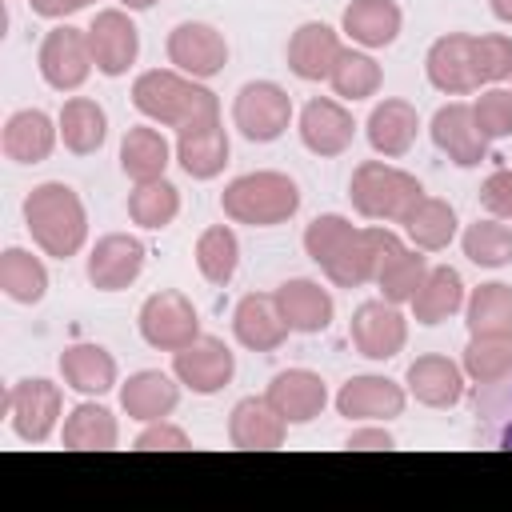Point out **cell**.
I'll return each mask as SVG.
<instances>
[{
    "mask_svg": "<svg viewBox=\"0 0 512 512\" xmlns=\"http://www.w3.org/2000/svg\"><path fill=\"white\" fill-rule=\"evenodd\" d=\"M180 212V192L176 184H168L164 176L160 180H144L128 192V216L140 224V228H168Z\"/></svg>",
    "mask_w": 512,
    "mask_h": 512,
    "instance_id": "41",
    "label": "cell"
},
{
    "mask_svg": "<svg viewBox=\"0 0 512 512\" xmlns=\"http://www.w3.org/2000/svg\"><path fill=\"white\" fill-rule=\"evenodd\" d=\"M144 244L128 232H108L92 244L88 252V280L100 292H120L128 284H136V276L144 272Z\"/></svg>",
    "mask_w": 512,
    "mask_h": 512,
    "instance_id": "15",
    "label": "cell"
},
{
    "mask_svg": "<svg viewBox=\"0 0 512 512\" xmlns=\"http://www.w3.org/2000/svg\"><path fill=\"white\" fill-rule=\"evenodd\" d=\"M120 404H124L128 420L152 424V420H164V416L180 404V384H176L168 372L144 368V372H136V376L124 380V388H120Z\"/></svg>",
    "mask_w": 512,
    "mask_h": 512,
    "instance_id": "27",
    "label": "cell"
},
{
    "mask_svg": "<svg viewBox=\"0 0 512 512\" xmlns=\"http://www.w3.org/2000/svg\"><path fill=\"white\" fill-rule=\"evenodd\" d=\"M172 372L176 380L196 392V396H212L220 392L232 376H236V356L228 352L224 340L216 336H196L192 344H184L180 352H172Z\"/></svg>",
    "mask_w": 512,
    "mask_h": 512,
    "instance_id": "11",
    "label": "cell"
},
{
    "mask_svg": "<svg viewBox=\"0 0 512 512\" xmlns=\"http://www.w3.org/2000/svg\"><path fill=\"white\" fill-rule=\"evenodd\" d=\"M132 104L152 124H164V128H176V132L220 120L216 92H208L204 84H196L192 76H184L176 68L140 72L136 84H132Z\"/></svg>",
    "mask_w": 512,
    "mask_h": 512,
    "instance_id": "1",
    "label": "cell"
},
{
    "mask_svg": "<svg viewBox=\"0 0 512 512\" xmlns=\"http://www.w3.org/2000/svg\"><path fill=\"white\" fill-rule=\"evenodd\" d=\"M88 32V48H92V64L104 76H124L136 56H140V32L128 20L124 8H104L96 12V20L84 28Z\"/></svg>",
    "mask_w": 512,
    "mask_h": 512,
    "instance_id": "13",
    "label": "cell"
},
{
    "mask_svg": "<svg viewBox=\"0 0 512 512\" xmlns=\"http://www.w3.org/2000/svg\"><path fill=\"white\" fill-rule=\"evenodd\" d=\"M0 288L16 304H40L48 292V268L24 248H8L0 256Z\"/></svg>",
    "mask_w": 512,
    "mask_h": 512,
    "instance_id": "39",
    "label": "cell"
},
{
    "mask_svg": "<svg viewBox=\"0 0 512 512\" xmlns=\"http://www.w3.org/2000/svg\"><path fill=\"white\" fill-rule=\"evenodd\" d=\"M464 324L472 336H496V332H512V288L492 280L480 284L468 300H464Z\"/></svg>",
    "mask_w": 512,
    "mask_h": 512,
    "instance_id": "38",
    "label": "cell"
},
{
    "mask_svg": "<svg viewBox=\"0 0 512 512\" xmlns=\"http://www.w3.org/2000/svg\"><path fill=\"white\" fill-rule=\"evenodd\" d=\"M480 204H484L496 220H512V168H496V172L484 180Z\"/></svg>",
    "mask_w": 512,
    "mask_h": 512,
    "instance_id": "47",
    "label": "cell"
},
{
    "mask_svg": "<svg viewBox=\"0 0 512 512\" xmlns=\"http://www.w3.org/2000/svg\"><path fill=\"white\" fill-rule=\"evenodd\" d=\"M28 4H32V12L44 16V20H64V16L80 12V8H88L92 0H28Z\"/></svg>",
    "mask_w": 512,
    "mask_h": 512,
    "instance_id": "49",
    "label": "cell"
},
{
    "mask_svg": "<svg viewBox=\"0 0 512 512\" xmlns=\"http://www.w3.org/2000/svg\"><path fill=\"white\" fill-rule=\"evenodd\" d=\"M400 8L396 0H352L340 16V28L352 44L360 48H388L396 36H400Z\"/></svg>",
    "mask_w": 512,
    "mask_h": 512,
    "instance_id": "29",
    "label": "cell"
},
{
    "mask_svg": "<svg viewBox=\"0 0 512 512\" xmlns=\"http://www.w3.org/2000/svg\"><path fill=\"white\" fill-rule=\"evenodd\" d=\"M352 136H356V124H352V112L340 100L316 96V100L304 104V112H300V140H304L308 152L340 156V152H348Z\"/></svg>",
    "mask_w": 512,
    "mask_h": 512,
    "instance_id": "18",
    "label": "cell"
},
{
    "mask_svg": "<svg viewBox=\"0 0 512 512\" xmlns=\"http://www.w3.org/2000/svg\"><path fill=\"white\" fill-rule=\"evenodd\" d=\"M36 64H40V76H44L48 88L76 92L88 80V72L96 68L92 64V48H88V32L72 28V24H56L40 44Z\"/></svg>",
    "mask_w": 512,
    "mask_h": 512,
    "instance_id": "8",
    "label": "cell"
},
{
    "mask_svg": "<svg viewBox=\"0 0 512 512\" xmlns=\"http://www.w3.org/2000/svg\"><path fill=\"white\" fill-rule=\"evenodd\" d=\"M472 416H476V440L484 448L512 452V372L492 384H476Z\"/></svg>",
    "mask_w": 512,
    "mask_h": 512,
    "instance_id": "30",
    "label": "cell"
},
{
    "mask_svg": "<svg viewBox=\"0 0 512 512\" xmlns=\"http://www.w3.org/2000/svg\"><path fill=\"white\" fill-rule=\"evenodd\" d=\"M372 244H376V288L384 292L388 304H412L416 288L428 276V260L420 256V248H404L400 236L388 228H372Z\"/></svg>",
    "mask_w": 512,
    "mask_h": 512,
    "instance_id": "9",
    "label": "cell"
},
{
    "mask_svg": "<svg viewBox=\"0 0 512 512\" xmlns=\"http://www.w3.org/2000/svg\"><path fill=\"white\" fill-rule=\"evenodd\" d=\"M264 396L272 400V408H276L288 424H308V420H316V416L324 412V404H328L324 380H320L316 372H308V368L276 372Z\"/></svg>",
    "mask_w": 512,
    "mask_h": 512,
    "instance_id": "22",
    "label": "cell"
},
{
    "mask_svg": "<svg viewBox=\"0 0 512 512\" xmlns=\"http://www.w3.org/2000/svg\"><path fill=\"white\" fill-rule=\"evenodd\" d=\"M120 440V424L116 416L104 408V404H76L64 420V448H76V452H108L116 448Z\"/></svg>",
    "mask_w": 512,
    "mask_h": 512,
    "instance_id": "36",
    "label": "cell"
},
{
    "mask_svg": "<svg viewBox=\"0 0 512 512\" xmlns=\"http://www.w3.org/2000/svg\"><path fill=\"white\" fill-rule=\"evenodd\" d=\"M328 84H332V92L344 96V100H368V96H376V88H380V64H376L368 52L344 48L340 60L332 64Z\"/></svg>",
    "mask_w": 512,
    "mask_h": 512,
    "instance_id": "44",
    "label": "cell"
},
{
    "mask_svg": "<svg viewBox=\"0 0 512 512\" xmlns=\"http://www.w3.org/2000/svg\"><path fill=\"white\" fill-rule=\"evenodd\" d=\"M464 308V280L456 268L440 264V268H428L424 284L416 288L412 296V316L416 324H440L448 316H456Z\"/></svg>",
    "mask_w": 512,
    "mask_h": 512,
    "instance_id": "35",
    "label": "cell"
},
{
    "mask_svg": "<svg viewBox=\"0 0 512 512\" xmlns=\"http://www.w3.org/2000/svg\"><path fill=\"white\" fill-rule=\"evenodd\" d=\"M56 136H60V124H52L48 112L20 108L4 124V156L16 160V164H40V160L52 156Z\"/></svg>",
    "mask_w": 512,
    "mask_h": 512,
    "instance_id": "26",
    "label": "cell"
},
{
    "mask_svg": "<svg viewBox=\"0 0 512 512\" xmlns=\"http://www.w3.org/2000/svg\"><path fill=\"white\" fill-rule=\"evenodd\" d=\"M228 152H232V144H228V132H224L220 120L176 132V160H180V168H184L192 180H212V176H220L224 164H228Z\"/></svg>",
    "mask_w": 512,
    "mask_h": 512,
    "instance_id": "25",
    "label": "cell"
},
{
    "mask_svg": "<svg viewBox=\"0 0 512 512\" xmlns=\"http://www.w3.org/2000/svg\"><path fill=\"white\" fill-rule=\"evenodd\" d=\"M464 376H472L476 384H492L500 376L512 372V332H496V336H472L464 348Z\"/></svg>",
    "mask_w": 512,
    "mask_h": 512,
    "instance_id": "43",
    "label": "cell"
},
{
    "mask_svg": "<svg viewBox=\"0 0 512 512\" xmlns=\"http://www.w3.org/2000/svg\"><path fill=\"white\" fill-rule=\"evenodd\" d=\"M140 336L148 348L156 352H180L184 344H192L200 336V316L192 308V300L176 288H164V292H152L144 304H140Z\"/></svg>",
    "mask_w": 512,
    "mask_h": 512,
    "instance_id": "6",
    "label": "cell"
},
{
    "mask_svg": "<svg viewBox=\"0 0 512 512\" xmlns=\"http://www.w3.org/2000/svg\"><path fill=\"white\" fill-rule=\"evenodd\" d=\"M120 4H124L128 12H144V8H152L156 0H120Z\"/></svg>",
    "mask_w": 512,
    "mask_h": 512,
    "instance_id": "52",
    "label": "cell"
},
{
    "mask_svg": "<svg viewBox=\"0 0 512 512\" xmlns=\"http://www.w3.org/2000/svg\"><path fill=\"white\" fill-rule=\"evenodd\" d=\"M4 412L12 420V432L28 444H44L60 420V388L44 376L36 380H16L4 396Z\"/></svg>",
    "mask_w": 512,
    "mask_h": 512,
    "instance_id": "10",
    "label": "cell"
},
{
    "mask_svg": "<svg viewBox=\"0 0 512 512\" xmlns=\"http://www.w3.org/2000/svg\"><path fill=\"white\" fill-rule=\"evenodd\" d=\"M492 16L504 20V24H512V0H492Z\"/></svg>",
    "mask_w": 512,
    "mask_h": 512,
    "instance_id": "51",
    "label": "cell"
},
{
    "mask_svg": "<svg viewBox=\"0 0 512 512\" xmlns=\"http://www.w3.org/2000/svg\"><path fill=\"white\" fill-rule=\"evenodd\" d=\"M432 140L456 168H476L488 160V136L480 132L472 104H444L432 116Z\"/></svg>",
    "mask_w": 512,
    "mask_h": 512,
    "instance_id": "17",
    "label": "cell"
},
{
    "mask_svg": "<svg viewBox=\"0 0 512 512\" xmlns=\"http://www.w3.org/2000/svg\"><path fill=\"white\" fill-rule=\"evenodd\" d=\"M404 232L408 240L420 248V252H440L452 244L456 236V212L448 200H436V196H420L416 208L404 216Z\"/></svg>",
    "mask_w": 512,
    "mask_h": 512,
    "instance_id": "37",
    "label": "cell"
},
{
    "mask_svg": "<svg viewBox=\"0 0 512 512\" xmlns=\"http://www.w3.org/2000/svg\"><path fill=\"white\" fill-rule=\"evenodd\" d=\"M472 116H476V124H480V132H484L488 140L512 136V88H500V84L484 88V92L472 100Z\"/></svg>",
    "mask_w": 512,
    "mask_h": 512,
    "instance_id": "46",
    "label": "cell"
},
{
    "mask_svg": "<svg viewBox=\"0 0 512 512\" xmlns=\"http://www.w3.org/2000/svg\"><path fill=\"white\" fill-rule=\"evenodd\" d=\"M172 160V148L164 140L160 128H148V124H136L124 132L120 140V168L132 184H144V180H160L164 168Z\"/></svg>",
    "mask_w": 512,
    "mask_h": 512,
    "instance_id": "33",
    "label": "cell"
},
{
    "mask_svg": "<svg viewBox=\"0 0 512 512\" xmlns=\"http://www.w3.org/2000/svg\"><path fill=\"white\" fill-rule=\"evenodd\" d=\"M304 252L312 256V264H320V272L336 288H360V284L376 280L372 228H356L352 220H344L336 212L316 216L304 228Z\"/></svg>",
    "mask_w": 512,
    "mask_h": 512,
    "instance_id": "2",
    "label": "cell"
},
{
    "mask_svg": "<svg viewBox=\"0 0 512 512\" xmlns=\"http://www.w3.org/2000/svg\"><path fill=\"white\" fill-rule=\"evenodd\" d=\"M404 388L388 376H352L336 392V412L348 420H392L404 412Z\"/></svg>",
    "mask_w": 512,
    "mask_h": 512,
    "instance_id": "21",
    "label": "cell"
},
{
    "mask_svg": "<svg viewBox=\"0 0 512 512\" xmlns=\"http://www.w3.org/2000/svg\"><path fill=\"white\" fill-rule=\"evenodd\" d=\"M408 392L428 404V408H452L464 392V368L440 352H428V356H416L408 364V376H404Z\"/></svg>",
    "mask_w": 512,
    "mask_h": 512,
    "instance_id": "23",
    "label": "cell"
},
{
    "mask_svg": "<svg viewBox=\"0 0 512 512\" xmlns=\"http://www.w3.org/2000/svg\"><path fill=\"white\" fill-rule=\"evenodd\" d=\"M340 52H344L340 36H336L328 24L308 20V24H300V28L292 32V40H288V68H292L300 80H328V76H332V64L340 60Z\"/></svg>",
    "mask_w": 512,
    "mask_h": 512,
    "instance_id": "24",
    "label": "cell"
},
{
    "mask_svg": "<svg viewBox=\"0 0 512 512\" xmlns=\"http://www.w3.org/2000/svg\"><path fill=\"white\" fill-rule=\"evenodd\" d=\"M276 304L288 320L292 332H304V336H316L332 324V296L328 288H320L316 280H284L276 288Z\"/></svg>",
    "mask_w": 512,
    "mask_h": 512,
    "instance_id": "28",
    "label": "cell"
},
{
    "mask_svg": "<svg viewBox=\"0 0 512 512\" xmlns=\"http://www.w3.org/2000/svg\"><path fill=\"white\" fill-rule=\"evenodd\" d=\"M416 128H420L416 108L408 100L392 96V100H380L372 108V116H368V144H372V152L396 160V156H404L416 144Z\"/></svg>",
    "mask_w": 512,
    "mask_h": 512,
    "instance_id": "31",
    "label": "cell"
},
{
    "mask_svg": "<svg viewBox=\"0 0 512 512\" xmlns=\"http://www.w3.org/2000/svg\"><path fill=\"white\" fill-rule=\"evenodd\" d=\"M232 332L252 352H276L288 340L292 328H288V320L276 304V292L272 296L268 292H248L232 312Z\"/></svg>",
    "mask_w": 512,
    "mask_h": 512,
    "instance_id": "19",
    "label": "cell"
},
{
    "mask_svg": "<svg viewBox=\"0 0 512 512\" xmlns=\"http://www.w3.org/2000/svg\"><path fill=\"white\" fill-rule=\"evenodd\" d=\"M472 40L468 32H448L440 36L428 56H424V72H428V84L444 96H464L472 88H480L476 80V60H472Z\"/></svg>",
    "mask_w": 512,
    "mask_h": 512,
    "instance_id": "16",
    "label": "cell"
},
{
    "mask_svg": "<svg viewBox=\"0 0 512 512\" xmlns=\"http://www.w3.org/2000/svg\"><path fill=\"white\" fill-rule=\"evenodd\" d=\"M220 208L228 220L236 224H252V228H272L296 216L300 208V188L292 176L284 172H248L236 176L224 192H220Z\"/></svg>",
    "mask_w": 512,
    "mask_h": 512,
    "instance_id": "4",
    "label": "cell"
},
{
    "mask_svg": "<svg viewBox=\"0 0 512 512\" xmlns=\"http://www.w3.org/2000/svg\"><path fill=\"white\" fill-rule=\"evenodd\" d=\"M348 196L360 216L380 220V224H404V216L416 208L424 188L412 172H404L396 164L364 160V164H356V172L348 180Z\"/></svg>",
    "mask_w": 512,
    "mask_h": 512,
    "instance_id": "5",
    "label": "cell"
},
{
    "mask_svg": "<svg viewBox=\"0 0 512 512\" xmlns=\"http://www.w3.org/2000/svg\"><path fill=\"white\" fill-rule=\"evenodd\" d=\"M348 336H352V344H356L360 356H368V360H392L404 348V340H408V320H404L400 304L364 300L352 312Z\"/></svg>",
    "mask_w": 512,
    "mask_h": 512,
    "instance_id": "12",
    "label": "cell"
},
{
    "mask_svg": "<svg viewBox=\"0 0 512 512\" xmlns=\"http://www.w3.org/2000/svg\"><path fill=\"white\" fill-rule=\"evenodd\" d=\"M288 436V420L272 408L268 396H244L228 416V440L244 452H272Z\"/></svg>",
    "mask_w": 512,
    "mask_h": 512,
    "instance_id": "20",
    "label": "cell"
},
{
    "mask_svg": "<svg viewBox=\"0 0 512 512\" xmlns=\"http://www.w3.org/2000/svg\"><path fill=\"white\" fill-rule=\"evenodd\" d=\"M460 244H464V256L480 268H508L512 264V228L496 216L468 224Z\"/></svg>",
    "mask_w": 512,
    "mask_h": 512,
    "instance_id": "42",
    "label": "cell"
},
{
    "mask_svg": "<svg viewBox=\"0 0 512 512\" xmlns=\"http://www.w3.org/2000/svg\"><path fill=\"white\" fill-rule=\"evenodd\" d=\"M472 60H476V80L480 84H500L512 76V36L488 32L472 40Z\"/></svg>",
    "mask_w": 512,
    "mask_h": 512,
    "instance_id": "45",
    "label": "cell"
},
{
    "mask_svg": "<svg viewBox=\"0 0 512 512\" xmlns=\"http://www.w3.org/2000/svg\"><path fill=\"white\" fill-rule=\"evenodd\" d=\"M232 120L252 144H272L292 120V96L272 80H248L232 100Z\"/></svg>",
    "mask_w": 512,
    "mask_h": 512,
    "instance_id": "7",
    "label": "cell"
},
{
    "mask_svg": "<svg viewBox=\"0 0 512 512\" xmlns=\"http://www.w3.org/2000/svg\"><path fill=\"white\" fill-rule=\"evenodd\" d=\"M396 440H392V432H384V428H356L352 436H348V448H392Z\"/></svg>",
    "mask_w": 512,
    "mask_h": 512,
    "instance_id": "50",
    "label": "cell"
},
{
    "mask_svg": "<svg viewBox=\"0 0 512 512\" xmlns=\"http://www.w3.org/2000/svg\"><path fill=\"white\" fill-rule=\"evenodd\" d=\"M168 60L176 64V72L192 76V80H208L216 72H224L228 64V44L212 24L200 20H184L168 32Z\"/></svg>",
    "mask_w": 512,
    "mask_h": 512,
    "instance_id": "14",
    "label": "cell"
},
{
    "mask_svg": "<svg viewBox=\"0 0 512 512\" xmlns=\"http://www.w3.org/2000/svg\"><path fill=\"white\" fill-rule=\"evenodd\" d=\"M56 124H60V140H64V148L76 152V156H92V152H100V144H104V136H108V116H104V108H100L96 100H88V96H72V100H64Z\"/></svg>",
    "mask_w": 512,
    "mask_h": 512,
    "instance_id": "34",
    "label": "cell"
},
{
    "mask_svg": "<svg viewBox=\"0 0 512 512\" xmlns=\"http://www.w3.org/2000/svg\"><path fill=\"white\" fill-rule=\"evenodd\" d=\"M24 224L32 232V244L44 256H56V260L76 256L84 248V240H88L84 200L76 196V188L60 184V180L36 184L28 192V200H24Z\"/></svg>",
    "mask_w": 512,
    "mask_h": 512,
    "instance_id": "3",
    "label": "cell"
},
{
    "mask_svg": "<svg viewBox=\"0 0 512 512\" xmlns=\"http://www.w3.org/2000/svg\"><path fill=\"white\" fill-rule=\"evenodd\" d=\"M236 264H240V240L228 224H212L200 232L196 240V268L208 284H228L236 276Z\"/></svg>",
    "mask_w": 512,
    "mask_h": 512,
    "instance_id": "40",
    "label": "cell"
},
{
    "mask_svg": "<svg viewBox=\"0 0 512 512\" xmlns=\"http://www.w3.org/2000/svg\"><path fill=\"white\" fill-rule=\"evenodd\" d=\"M60 372L64 384L76 388L80 396H104L116 384V360L100 344H68L60 352Z\"/></svg>",
    "mask_w": 512,
    "mask_h": 512,
    "instance_id": "32",
    "label": "cell"
},
{
    "mask_svg": "<svg viewBox=\"0 0 512 512\" xmlns=\"http://www.w3.org/2000/svg\"><path fill=\"white\" fill-rule=\"evenodd\" d=\"M136 448H140V452H156V448H164V452H180V448H188V432L176 428V424L152 420V424L136 436Z\"/></svg>",
    "mask_w": 512,
    "mask_h": 512,
    "instance_id": "48",
    "label": "cell"
}]
</instances>
